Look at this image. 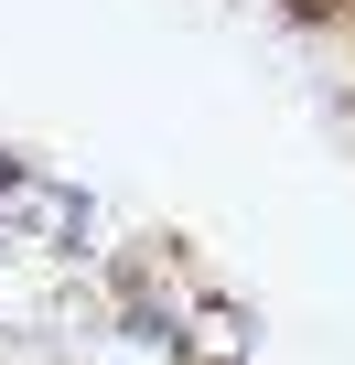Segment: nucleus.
<instances>
[{
	"instance_id": "2",
	"label": "nucleus",
	"mask_w": 355,
	"mask_h": 365,
	"mask_svg": "<svg viewBox=\"0 0 355 365\" xmlns=\"http://www.w3.org/2000/svg\"><path fill=\"white\" fill-rule=\"evenodd\" d=\"M33 172H44L33 150H11V140H0V215H11V205H22V182H33Z\"/></svg>"
},
{
	"instance_id": "1",
	"label": "nucleus",
	"mask_w": 355,
	"mask_h": 365,
	"mask_svg": "<svg viewBox=\"0 0 355 365\" xmlns=\"http://www.w3.org/2000/svg\"><path fill=\"white\" fill-rule=\"evenodd\" d=\"M248 354H259V312L194 279V301H184V365H248Z\"/></svg>"
}]
</instances>
